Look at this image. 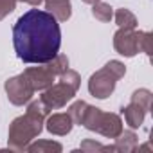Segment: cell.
Here are the masks:
<instances>
[{
	"label": "cell",
	"instance_id": "6da1fadb",
	"mask_svg": "<svg viewBox=\"0 0 153 153\" xmlns=\"http://www.w3.org/2000/svg\"><path fill=\"white\" fill-rule=\"evenodd\" d=\"M13 45L24 63H47L61 45V31L52 13L29 9L13 27Z\"/></svg>",
	"mask_w": 153,
	"mask_h": 153
}]
</instances>
